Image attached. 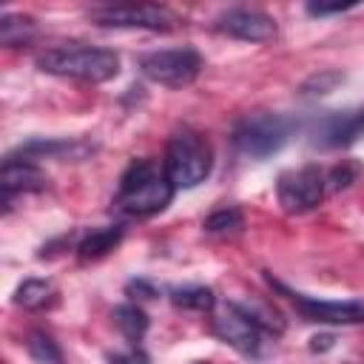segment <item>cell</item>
Instances as JSON below:
<instances>
[{"instance_id":"2e32d148","label":"cell","mask_w":364,"mask_h":364,"mask_svg":"<svg viewBox=\"0 0 364 364\" xmlns=\"http://www.w3.org/2000/svg\"><path fill=\"white\" fill-rule=\"evenodd\" d=\"M114 324H117V330L125 336V341L131 347H139L142 336L148 333V313L139 304L125 301V304L114 307Z\"/></svg>"},{"instance_id":"52a82bcc","label":"cell","mask_w":364,"mask_h":364,"mask_svg":"<svg viewBox=\"0 0 364 364\" xmlns=\"http://www.w3.org/2000/svg\"><path fill=\"white\" fill-rule=\"evenodd\" d=\"M327 196V176L318 165H301L293 171H284L276 182V199L284 213L301 216L316 210Z\"/></svg>"},{"instance_id":"9c48e42d","label":"cell","mask_w":364,"mask_h":364,"mask_svg":"<svg viewBox=\"0 0 364 364\" xmlns=\"http://www.w3.org/2000/svg\"><path fill=\"white\" fill-rule=\"evenodd\" d=\"M267 284L284 296L304 321H316V324H341V327H350V324H364V301H324V299H313V296H304V293H296L290 290L287 284H282L279 279L267 276Z\"/></svg>"},{"instance_id":"6da1fadb","label":"cell","mask_w":364,"mask_h":364,"mask_svg":"<svg viewBox=\"0 0 364 364\" xmlns=\"http://www.w3.org/2000/svg\"><path fill=\"white\" fill-rule=\"evenodd\" d=\"M173 193H176V188L171 185L165 168L145 156V159H134L125 168V173L119 176V188L114 193V208L125 216L148 219V216L162 213L171 205Z\"/></svg>"},{"instance_id":"7402d4cb","label":"cell","mask_w":364,"mask_h":364,"mask_svg":"<svg viewBox=\"0 0 364 364\" xmlns=\"http://www.w3.org/2000/svg\"><path fill=\"white\" fill-rule=\"evenodd\" d=\"M336 82H341V74H338V71H321V74H313V77L301 85V94H304V97L330 94V91L336 88Z\"/></svg>"},{"instance_id":"8992f818","label":"cell","mask_w":364,"mask_h":364,"mask_svg":"<svg viewBox=\"0 0 364 364\" xmlns=\"http://www.w3.org/2000/svg\"><path fill=\"white\" fill-rule=\"evenodd\" d=\"M91 23L102 28H148V31H171L179 17L156 3H105L88 11Z\"/></svg>"},{"instance_id":"5b68a950","label":"cell","mask_w":364,"mask_h":364,"mask_svg":"<svg viewBox=\"0 0 364 364\" xmlns=\"http://www.w3.org/2000/svg\"><path fill=\"white\" fill-rule=\"evenodd\" d=\"M139 74L156 85H165V88H185L191 85L205 60L196 48L191 46H179V48H162V51H148L139 57Z\"/></svg>"},{"instance_id":"e0dca14e","label":"cell","mask_w":364,"mask_h":364,"mask_svg":"<svg viewBox=\"0 0 364 364\" xmlns=\"http://www.w3.org/2000/svg\"><path fill=\"white\" fill-rule=\"evenodd\" d=\"M171 301H173L176 307L199 310V313H213V307H216V296H213V290L205 287V284L173 287V290H171Z\"/></svg>"},{"instance_id":"5bb4252c","label":"cell","mask_w":364,"mask_h":364,"mask_svg":"<svg viewBox=\"0 0 364 364\" xmlns=\"http://www.w3.org/2000/svg\"><path fill=\"white\" fill-rule=\"evenodd\" d=\"M122 236H125V228L122 225H105V228H94L91 233H85L82 239H80V245H77V256H80V262H100V259H105L119 242H122Z\"/></svg>"},{"instance_id":"d6986e66","label":"cell","mask_w":364,"mask_h":364,"mask_svg":"<svg viewBox=\"0 0 364 364\" xmlns=\"http://www.w3.org/2000/svg\"><path fill=\"white\" fill-rule=\"evenodd\" d=\"M34 37V20L26 14H3L0 17V43L6 48L23 46Z\"/></svg>"},{"instance_id":"4fadbf2b","label":"cell","mask_w":364,"mask_h":364,"mask_svg":"<svg viewBox=\"0 0 364 364\" xmlns=\"http://www.w3.org/2000/svg\"><path fill=\"white\" fill-rule=\"evenodd\" d=\"M94 154V145L85 142V139H28L23 145H17L9 159H28V162H37V159H82Z\"/></svg>"},{"instance_id":"7a4b0ae2","label":"cell","mask_w":364,"mask_h":364,"mask_svg":"<svg viewBox=\"0 0 364 364\" xmlns=\"http://www.w3.org/2000/svg\"><path fill=\"white\" fill-rule=\"evenodd\" d=\"M37 68L77 82H108L119 74V57L100 46H57L37 54Z\"/></svg>"},{"instance_id":"cb8c5ba5","label":"cell","mask_w":364,"mask_h":364,"mask_svg":"<svg viewBox=\"0 0 364 364\" xmlns=\"http://www.w3.org/2000/svg\"><path fill=\"white\" fill-rule=\"evenodd\" d=\"M128 296H134V299H154L156 287L151 282H145V279H136V282L128 284Z\"/></svg>"},{"instance_id":"44dd1931","label":"cell","mask_w":364,"mask_h":364,"mask_svg":"<svg viewBox=\"0 0 364 364\" xmlns=\"http://www.w3.org/2000/svg\"><path fill=\"white\" fill-rule=\"evenodd\" d=\"M358 173H361V165H358V162H353V159L336 162L330 171H324V176H327V193L347 191V188L358 179Z\"/></svg>"},{"instance_id":"603a6c76","label":"cell","mask_w":364,"mask_h":364,"mask_svg":"<svg viewBox=\"0 0 364 364\" xmlns=\"http://www.w3.org/2000/svg\"><path fill=\"white\" fill-rule=\"evenodd\" d=\"M355 3H307V14L313 17H327V14H341L350 11Z\"/></svg>"},{"instance_id":"ba28073f","label":"cell","mask_w":364,"mask_h":364,"mask_svg":"<svg viewBox=\"0 0 364 364\" xmlns=\"http://www.w3.org/2000/svg\"><path fill=\"white\" fill-rule=\"evenodd\" d=\"M210 330H213V336L219 341H225L236 353H242L247 358H259L262 355V347H264V336L267 333L250 318V313L239 301H225L219 310H213Z\"/></svg>"},{"instance_id":"9a60e30c","label":"cell","mask_w":364,"mask_h":364,"mask_svg":"<svg viewBox=\"0 0 364 364\" xmlns=\"http://www.w3.org/2000/svg\"><path fill=\"white\" fill-rule=\"evenodd\" d=\"M57 301V287L51 279H26L14 290V304L23 310H43Z\"/></svg>"},{"instance_id":"8fae6325","label":"cell","mask_w":364,"mask_h":364,"mask_svg":"<svg viewBox=\"0 0 364 364\" xmlns=\"http://www.w3.org/2000/svg\"><path fill=\"white\" fill-rule=\"evenodd\" d=\"M364 131V108H347V111H330L313 122L310 142L316 148H344L355 142V136Z\"/></svg>"},{"instance_id":"30bf717a","label":"cell","mask_w":364,"mask_h":364,"mask_svg":"<svg viewBox=\"0 0 364 364\" xmlns=\"http://www.w3.org/2000/svg\"><path fill=\"white\" fill-rule=\"evenodd\" d=\"M213 28L219 34H228L233 40L245 43H267L276 37V20L262 9H228L213 20Z\"/></svg>"},{"instance_id":"7c38bea8","label":"cell","mask_w":364,"mask_h":364,"mask_svg":"<svg viewBox=\"0 0 364 364\" xmlns=\"http://www.w3.org/2000/svg\"><path fill=\"white\" fill-rule=\"evenodd\" d=\"M48 176L40 171L37 162L28 159H9L3 162V173H0V188H3V210H11L14 199L23 193H37L46 191Z\"/></svg>"},{"instance_id":"ac0fdd59","label":"cell","mask_w":364,"mask_h":364,"mask_svg":"<svg viewBox=\"0 0 364 364\" xmlns=\"http://www.w3.org/2000/svg\"><path fill=\"white\" fill-rule=\"evenodd\" d=\"M26 350L34 358V364H65V355H63L60 344L46 330H31L28 338H26Z\"/></svg>"},{"instance_id":"277c9868","label":"cell","mask_w":364,"mask_h":364,"mask_svg":"<svg viewBox=\"0 0 364 364\" xmlns=\"http://www.w3.org/2000/svg\"><path fill=\"white\" fill-rule=\"evenodd\" d=\"M290 131H293V122L287 117L259 111V114H247L236 122L233 145L239 154H245L250 159H267L284 148V142L290 139Z\"/></svg>"},{"instance_id":"3957f363","label":"cell","mask_w":364,"mask_h":364,"mask_svg":"<svg viewBox=\"0 0 364 364\" xmlns=\"http://www.w3.org/2000/svg\"><path fill=\"white\" fill-rule=\"evenodd\" d=\"M171 185L179 188H196L199 182L208 179L213 168V151L205 134L193 128H182L168 139L165 148V162H162Z\"/></svg>"},{"instance_id":"ffe728a7","label":"cell","mask_w":364,"mask_h":364,"mask_svg":"<svg viewBox=\"0 0 364 364\" xmlns=\"http://www.w3.org/2000/svg\"><path fill=\"white\" fill-rule=\"evenodd\" d=\"M208 233H213V236H239L242 233V228H245V216H242V210L236 208V205H228V208H219V210H213L208 219H205V225H202Z\"/></svg>"}]
</instances>
